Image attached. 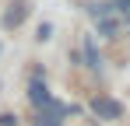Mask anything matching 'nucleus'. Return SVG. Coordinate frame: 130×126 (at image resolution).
<instances>
[{
	"label": "nucleus",
	"instance_id": "obj_1",
	"mask_svg": "<svg viewBox=\"0 0 130 126\" xmlns=\"http://www.w3.org/2000/svg\"><path fill=\"white\" fill-rule=\"evenodd\" d=\"M91 112H95V119H102V123L123 119V105L116 102V98H109V95H95V98H91Z\"/></svg>",
	"mask_w": 130,
	"mask_h": 126
},
{
	"label": "nucleus",
	"instance_id": "obj_2",
	"mask_svg": "<svg viewBox=\"0 0 130 126\" xmlns=\"http://www.w3.org/2000/svg\"><path fill=\"white\" fill-rule=\"evenodd\" d=\"M28 102L35 105V112H39V109H49V105H56V98L49 95V88H46L39 77H32V81H28Z\"/></svg>",
	"mask_w": 130,
	"mask_h": 126
},
{
	"label": "nucleus",
	"instance_id": "obj_3",
	"mask_svg": "<svg viewBox=\"0 0 130 126\" xmlns=\"http://www.w3.org/2000/svg\"><path fill=\"white\" fill-rule=\"evenodd\" d=\"M63 116H67V109L56 102V105H49V109H39L32 116V126H63Z\"/></svg>",
	"mask_w": 130,
	"mask_h": 126
},
{
	"label": "nucleus",
	"instance_id": "obj_4",
	"mask_svg": "<svg viewBox=\"0 0 130 126\" xmlns=\"http://www.w3.org/2000/svg\"><path fill=\"white\" fill-rule=\"evenodd\" d=\"M25 14H28V7H25L21 0H14V4H11V7L4 11V18H0V25H4V28L11 32V28H18V25L25 21Z\"/></svg>",
	"mask_w": 130,
	"mask_h": 126
},
{
	"label": "nucleus",
	"instance_id": "obj_5",
	"mask_svg": "<svg viewBox=\"0 0 130 126\" xmlns=\"http://www.w3.org/2000/svg\"><path fill=\"white\" fill-rule=\"evenodd\" d=\"M81 56H85V63H88V70H102V56H99V46H95V39L91 35H85V42H81Z\"/></svg>",
	"mask_w": 130,
	"mask_h": 126
},
{
	"label": "nucleus",
	"instance_id": "obj_6",
	"mask_svg": "<svg viewBox=\"0 0 130 126\" xmlns=\"http://www.w3.org/2000/svg\"><path fill=\"white\" fill-rule=\"evenodd\" d=\"M95 21H99V32H102L106 39H116V35H120V21H116V18L102 14V18H95Z\"/></svg>",
	"mask_w": 130,
	"mask_h": 126
},
{
	"label": "nucleus",
	"instance_id": "obj_7",
	"mask_svg": "<svg viewBox=\"0 0 130 126\" xmlns=\"http://www.w3.org/2000/svg\"><path fill=\"white\" fill-rule=\"evenodd\" d=\"M49 35H53V25H49V21H42V25H39V42H46Z\"/></svg>",
	"mask_w": 130,
	"mask_h": 126
},
{
	"label": "nucleus",
	"instance_id": "obj_8",
	"mask_svg": "<svg viewBox=\"0 0 130 126\" xmlns=\"http://www.w3.org/2000/svg\"><path fill=\"white\" fill-rule=\"evenodd\" d=\"M0 126H18V116H11V112H4V116H0Z\"/></svg>",
	"mask_w": 130,
	"mask_h": 126
}]
</instances>
